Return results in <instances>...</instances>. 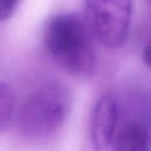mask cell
<instances>
[{
    "label": "cell",
    "instance_id": "6da1fadb",
    "mask_svg": "<svg viewBox=\"0 0 151 151\" xmlns=\"http://www.w3.org/2000/svg\"><path fill=\"white\" fill-rule=\"evenodd\" d=\"M93 34L78 14H59L46 25L44 42L54 60L67 72L88 76L96 67Z\"/></svg>",
    "mask_w": 151,
    "mask_h": 151
},
{
    "label": "cell",
    "instance_id": "7a4b0ae2",
    "mask_svg": "<svg viewBox=\"0 0 151 151\" xmlns=\"http://www.w3.org/2000/svg\"><path fill=\"white\" fill-rule=\"evenodd\" d=\"M70 111V97L58 85H46L33 92L20 113L21 131L31 138H44L57 132Z\"/></svg>",
    "mask_w": 151,
    "mask_h": 151
},
{
    "label": "cell",
    "instance_id": "3957f363",
    "mask_svg": "<svg viewBox=\"0 0 151 151\" xmlns=\"http://www.w3.org/2000/svg\"><path fill=\"white\" fill-rule=\"evenodd\" d=\"M132 0H85V20L93 38L107 48L120 47L129 34Z\"/></svg>",
    "mask_w": 151,
    "mask_h": 151
},
{
    "label": "cell",
    "instance_id": "277c9868",
    "mask_svg": "<svg viewBox=\"0 0 151 151\" xmlns=\"http://www.w3.org/2000/svg\"><path fill=\"white\" fill-rule=\"evenodd\" d=\"M118 111L114 98L105 94L96 103L90 123V138L96 151H105L116 137Z\"/></svg>",
    "mask_w": 151,
    "mask_h": 151
},
{
    "label": "cell",
    "instance_id": "5b68a950",
    "mask_svg": "<svg viewBox=\"0 0 151 151\" xmlns=\"http://www.w3.org/2000/svg\"><path fill=\"white\" fill-rule=\"evenodd\" d=\"M114 151H151V134L140 122H127L116 133Z\"/></svg>",
    "mask_w": 151,
    "mask_h": 151
},
{
    "label": "cell",
    "instance_id": "8992f818",
    "mask_svg": "<svg viewBox=\"0 0 151 151\" xmlns=\"http://www.w3.org/2000/svg\"><path fill=\"white\" fill-rule=\"evenodd\" d=\"M14 107V94L9 86L0 84V131L9 122Z\"/></svg>",
    "mask_w": 151,
    "mask_h": 151
},
{
    "label": "cell",
    "instance_id": "52a82bcc",
    "mask_svg": "<svg viewBox=\"0 0 151 151\" xmlns=\"http://www.w3.org/2000/svg\"><path fill=\"white\" fill-rule=\"evenodd\" d=\"M21 0H0V21H5L11 18Z\"/></svg>",
    "mask_w": 151,
    "mask_h": 151
},
{
    "label": "cell",
    "instance_id": "ba28073f",
    "mask_svg": "<svg viewBox=\"0 0 151 151\" xmlns=\"http://www.w3.org/2000/svg\"><path fill=\"white\" fill-rule=\"evenodd\" d=\"M143 60L144 64L151 70V42L147 44L143 51Z\"/></svg>",
    "mask_w": 151,
    "mask_h": 151
}]
</instances>
